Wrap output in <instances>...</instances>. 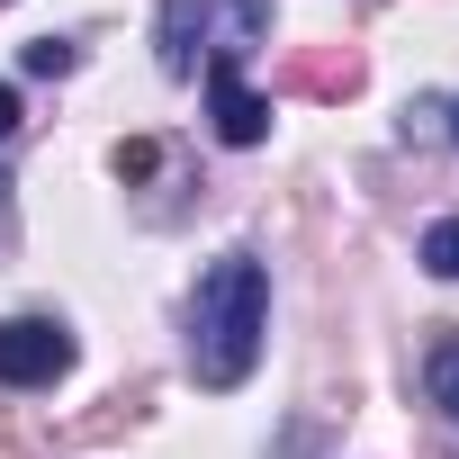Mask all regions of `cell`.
Returning a JSON list of instances; mask_svg holds the SVG:
<instances>
[{
  "instance_id": "obj_8",
  "label": "cell",
  "mask_w": 459,
  "mask_h": 459,
  "mask_svg": "<svg viewBox=\"0 0 459 459\" xmlns=\"http://www.w3.org/2000/svg\"><path fill=\"white\" fill-rule=\"evenodd\" d=\"M153 162H162L153 144H117V180H153Z\"/></svg>"
},
{
  "instance_id": "obj_10",
  "label": "cell",
  "mask_w": 459,
  "mask_h": 459,
  "mask_svg": "<svg viewBox=\"0 0 459 459\" xmlns=\"http://www.w3.org/2000/svg\"><path fill=\"white\" fill-rule=\"evenodd\" d=\"M10 135H19V91L0 82V144H10Z\"/></svg>"
},
{
  "instance_id": "obj_9",
  "label": "cell",
  "mask_w": 459,
  "mask_h": 459,
  "mask_svg": "<svg viewBox=\"0 0 459 459\" xmlns=\"http://www.w3.org/2000/svg\"><path fill=\"white\" fill-rule=\"evenodd\" d=\"M441 117H450L441 100H414V108H405V135H441Z\"/></svg>"
},
{
  "instance_id": "obj_5",
  "label": "cell",
  "mask_w": 459,
  "mask_h": 459,
  "mask_svg": "<svg viewBox=\"0 0 459 459\" xmlns=\"http://www.w3.org/2000/svg\"><path fill=\"white\" fill-rule=\"evenodd\" d=\"M423 271L432 280H459V216H441L432 235H423Z\"/></svg>"
},
{
  "instance_id": "obj_11",
  "label": "cell",
  "mask_w": 459,
  "mask_h": 459,
  "mask_svg": "<svg viewBox=\"0 0 459 459\" xmlns=\"http://www.w3.org/2000/svg\"><path fill=\"white\" fill-rule=\"evenodd\" d=\"M450 135H459V108H450Z\"/></svg>"
},
{
  "instance_id": "obj_2",
  "label": "cell",
  "mask_w": 459,
  "mask_h": 459,
  "mask_svg": "<svg viewBox=\"0 0 459 459\" xmlns=\"http://www.w3.org/2000/svg\"><path fill=\"white\" fill-rule=\"evenodd\" d=\"M73 369V333L55 316H10L0 325V387H55Z\"/></svg>"
},
{
  "instance_id": "obj_6",
  "label": "cell",
  "mask_w": 459,
  "mask_h": 459,
  "mask_svg": "<svg viewBox=\"0 0 459 459\" xmlns=\"http://www.w3.org/2000/svg\"><path fill=\"white\" fill-rule=\"evenodd\" d=\"M73 64H82V46H73V37H37V46H28V73H37V82H64Z\"/></svg>"
},
{
  "instance_id": "obj_1",
  "label": "cell",
  "mask_w": 459,
  "mask_h": 459,
  "mask_svg": "<svg viewBox=\"0 0 459 459\" xmlns=\"http://www.w3.org/2000/svg\"><path fill=\"white\" fill-rule=\"evenodd\" d=\"M262 333H271V271L253 253H216L189 298V378L216 396L244 387L262 360Z\"/></svg>"
},
{
  "instance_id": "obj_4",
  "label": "cell",
  "mask_w": 459,
  "mask_h": 459,
  "mask_svg": "<svg viewBox=\"0 0 459 459\" xmlns=\"http://www.w3.org/2000/svg\"><path fill=\"white\" fill-rule=\"evenodd\" d=\"M207 28H216V0H162V28H153V46H162V73H171V82H189V73H198V46H207Z\"/></svg>"
},
{
  "instance_id": "obj_7",
  "label": "cell",
  "mask_w": 459,
  "mask_h": 459,
  "mask_svg": "<svg viewBox=\"0 0 459 459\" xmlns=\"http://www.w3.org/2000/svg\"><path fill=\"white\" fill-rule=\"evenodd\" d=\"M423 387H432V405H450V423H459V342H441V351H432Z\"/></svg>"
},
{
  "instance_id": "obj_3",
  "label": "cell",
  "mask_w": 459,
  "mask_h": 459,
  "mask_svg": "<svg viewBox=\"0 0 459 459\" xmlns=\"http://www.w3.org/2000/svg\"><path fill=\"white\" fill-rule=\"evenodd\" d=\"M207 117H216L225 144H262V135H271V100L244 82L235 55H207Z\"/></svg>"
}]
</instances>
